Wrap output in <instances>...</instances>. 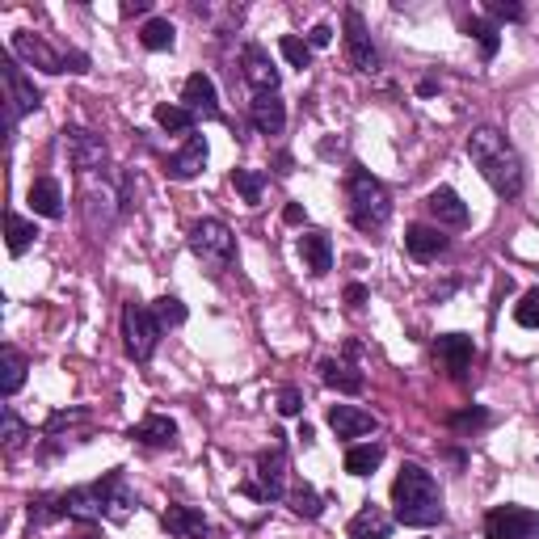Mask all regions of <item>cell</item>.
<instances>
[{
  "instance_id": "obj_1",
  "label": "cell",
  "mask_w": 539,
  "mask_h": 539,
  "mask_svg": "<svg viewBox=\"0 0 539 539\" xmlns=\"http://www.w3.org/2000/svg\"><path fill=\"white\" fill-rule=\"evenodd\" d=\"M59 497H64V514L76 518V523H102V518H110V523H127V514L135 506V493L127 489L123 468L106 472L97 485L68 489Z\"/></svg>"
},
{
  "instance_id": "obj_2",
  "label": "cell",
  "mask_w": 539,
  "mask_h": 539,
  "mask_svg": "<svg viewBox=\"0 0 539 539\" xmlns=\"http://www.w3.org/2000/svg\"><path fill=\"white\" fill-rule=\"evenodd\" d=\"M468 156H472V165L481 169L485 182L502 198L523 194V161H518L514 144L497 127H476L468 135Z\"/></svg>"
},
{
  "instance_id": "obj_3",
  "label": "cell",
  "mask_w": 539,
  "mask_h": 539,
  "mask_svg": "<svg viewBox=\"0 0 539 539\" xmlns=\"http://www.w3.org/2000/svg\"><path fill=\"white\" fill-rule=\"evenodd\" d=\"M392 506L405 527H434L443 518V489L422 464H405L392 481Z\"/></svg>"
},
{
  "instance_id": "obj_4",
  "label": "cell",
  "mask_w": 539,
  "mask_h": 539,
  "mask_svg": "<svg viewBox=\"0 0 539 539\" xmlns=\"http://www.w3.org/2000/svg\"><path fill=\"white\" fill-rule=\"evenodd\" d=\"M346 198H350V219L354 228L363 232H379L392 219V198L384 190V182H379L375 173L367 169H354L350 182H346Z\"/></svg>"
},
{
  "instance_id": "obj_5",
  "label": "cell",
  "mask_w": 539,
  "mask_h": 539,
  "mask_svg": "<svg viewBox=\"0 0 539 539\" xmlns=\"http://www.w3.org/2000/svg\"><path fill=\"white\" fill-rule=\"evenodd\" d=\"M190 253L198 257V262H207L211 270H224L236 253V236L224 219H198V224L190 228Z\"/></svg>"
},
{
  "instance_id": "obj_6",
  "label": "cell",
  "mask_w": 539,
  "mask_h": 539,
  "mask_svg": "<svg viewBox=\"0 0 539 539\" xmlns=\"http://www.w3.org/2000/svg\"><path fill=\"white\" fill-rule=\"evenodd\" d=\"M161 321H156V312L144 308V304H127L123 308V342H127V354L135 363H148L161 346Z\"/></svg>"
},
{
  "instance_id": "obj_7",
  "label": "cell",
  "mask_w": 539,
  "mask_h": 539,
  "mask_svg": "<svg viewBox=\"0 0 539 539\" xmlns=\"http://www.w3.org/2000/svg\"><path fill=\"white\" fill-rule=\"evenodd\" d=\"M249 497H262V502H278L287 493V447L274 443L270 451L257 455V472L253 481H245Z\"/></svg>"
},
{
  "instance_id": "obj_8",
  "label": "cell",
  "mask_w": 539,
  "mask_h": 539,
  "mask_svg": "<svg viewBox=\"0 0 539 539\" xmlns=\"http://www.w3.org/2000/svg\"><path fill=\"white\" fill-rule=\"evenodd\" d=\"M489 539H539V514L527 506H497L485 518Z\"/></svg>"
},
{
  "instance_id": "obj_9",
  "label": "cell",
  "mask_w": 539,
  "mask_h": 539,
  "mask_svg": "<svg viewBox=\"0 0 539 539\" xmlns=\"http://www.w3.org/2000/svg\"><path fill=\"white\" fill-rule=\"evenodd\" d=\"M13 51L26 55L30 64L43 68V72H89V59L85 55H59V51H51L43 38H34V34H17L13 38Z\"/></svg>"
},
{
  "instance_id": "obj_10",
  "label": "cell",
  "mask_w": 539,
  "mask_h": 539,
  "mask_svg": "<svg viewBox=\"0 0 539 539\" xmlns=\"http://www.w3.org/2000/svg\"><path fill=\"white\" fill-rule=\"evenodd\" d=\"M5 118H9V131L17 127V118L22 114H30V110H38L43 106V97H38V89H34V81L22 72V64H13V59H5Z\"/></svg>"
},
{
  "instance_id": "obj_11",
  "label": "cell",
  "mask_w": 539,
  "mask_h": 539,
  "mask_svg": "<svg viewBox=\"0 0 539 539\" xmlns=\"http://www.w3.org/2000/svg\"><path fill=\"white\" fill-rule=\"evenodd\" d=\"M64 148H68L72 169H81V173L106 169V144H102V135H93L85 127H68L64 131Z\"/></svg>"
},
{
  "instance_id": "obj_12",
  "label": "cell",
  "mask_w": 539,
  "mask_h": 539,
  "mask_svg": "<svg viewBox=\"0 0 539 539\" xmlns=\"http://www.w3.org/2000/svg\"><path fill=\"white\" fill-rule=\"evenodd\" d=\"M346 55H350V68H358V72H375L379 68V51H375L358 9H346Z\"/></svg>"
},
{
  "instance_id": "obj_13",
  "label": "cell",
  "mask_w": 539,
  "mask_h": 539,
  "mask_svg": "<svg viewBox=\"0 0 539 539\" xmlns=\"http://www.w3.org/2000/svg\"><path fill=\"white\" fill-rule=\"evenodd\" d=\"M472 358H476V346H472V337H464V333H443L434 342V363H438V371H447V375H464L468 367H472Z\"/></svg>"
},
{
  "instance_id": "obj_14",
  "label": "cell",
  "mask_w": 539,
  "mask_h": 539,
  "mask_svg": "<svg viewBox=\"0 0 539 539\" xmlns=\"http://www.w3.org/2000/svg\"><path fill=\"white\" fill-rule=\"evenodd\" d=\"M241 76L253 85V93H278V68L257 43H249L241 51Z\"/></svg>"
},
{
  "instance_id": "obj_15",
  "label": "cell",
  "mask_w": 539,
  "mask_h": 539,
  "mask_svg": "<svg viewBox=\"0 0 539 539\" xmlns=\"http://www.w3.org/2000/svg\"><path fill=\"white\" fill-rule=\"evenodd\" d=\"M203 169H207V139L203 135H190L182 144V152H173L169 165H165V173L173 177V182H194Z\"/></svg>"
},
{
  "instance_id": "obj_16",
  "label": "cell",
  "mask_w": 539,
  "mask_h": 539,
  "mask_svg": "<svg viewBox=\"0 0 539 539\" xmlns=\"http://www.w3.org/2000/svg\"><path fill=\"white\" fill-rule=\"evenodd\" d=\"M182 102H186V110L198 118H219V93H215V81L207 72H190L186 76V89H182Z\"/></svg>"
},
{
  "instance_id": "obj_17",
  "label": "cell",
  "mask_w": 539,
  "mask_h": 539,
  "mask_svg": "<svg viewBox=\"0 0 539 539\" xmlns=\"http://www.w3.org/2000/svg\"><path fill=\"white\" fill-rule=\"evenodd\" d=\"M426 207H430V215L438 219V228H464L468 224V203L459 198L451 186H438V190H430V198H426Z\"/></svg>"
},
{
  "instance_id": "obj_18",
  "label": "cell",
  "mask_w": 539,
  "mask_h": 539,
  "mask_svg": "<svg viewBox=\"0 0 539 539\" xmlns=\"http://www.w3.org/2000/svg\"><path fill=\"white\" fill-rule=\"evenodd\" d=\"M249 118H253V127L262 131V135H278V131L287 127V106H283V97H278V93H253Z\"/></svg>"
},
{
  "instance_id": "obj_19",
  "label": "cell",
  "mask_w": 539,
  "mask_h": 539,
  "mask_svg": "<svg viewBox=\"0 0 539 539\" xmlns=\"http://www.w3.org/2000/svg\"><path fill=\"white\" fill-rule=\"evenodd\" d=\"M329 426L337 438H363V434H375V413L367 409H354V405H333L329 409Z\"/></svg>"
},
{
  "instance_id": "obj_20",
  "label": "cell",
  "mask_w": 539,
  "mask_h": 539,
  "mask_svg": "<svg viewBox=\"0 0 539 539\" xmlns=\"http://www.w3.org/2000/svg\"><path fill=\"white\" fill-rule=\"evenodd\" d=\"M447 236H443V228H430V224H413L409 232H405V249L417 257V262H434V257H443L447 253Z\"/></svg>"
},
{
  "instance_id": "obj_21",
  "label": "cell",
  "mask_w": 539,
  "mask_h": 539,
  "mask_svg": "<svg viewBox=\"0 0 539 539\" xmlns=\"http://www.w3.org/2000/svg\"><path fill=\"white\" fill-rule=\"evenodd\" d=\"M346 531H350V539H388V535H392V514H388L384 506L367 502L363 510L350 518Z\"/></svg>"
},
{
  "instance_id": "obj_22",
  "label": "cell",
  "mask_w": 539,
  "mask_h": 539,
  "mask_svg": "<svg viewBox=\"0 0 539 539\" xmlns=\"http://www.w3.org/2000/svg\"><path fill=\"white\" fill-rule=\"evenodd\" d=\"M165 527H169L177 539H207V535H211L207 514L194 510V506H169V510H165Z\"/></svg>"
},
{
  "instance_id": "obj_23",
  "label": "cell",
  "mask_w": 539,
  "mask_h": 539,
  "mask_svg": "<svg viewBox=\"0 0 539 539\" xmlns=\"http://www.w3.org/2000/svg\"><path fill=\"white\" fill-rule=\"evenodd\" d=\"M131 438L135 443H144V447H173L177 443V426H173V417H165V413H148L139 426H131Z\"/></svg>"
},
{
  "instance_id": "obj_24",
  "label": "cell",
  "mask_w": 539,
  "mask_h": 539,
  "mask_svg": "<svg viewBox=\"0 0 539 539\" xmlns=\"http://www.w3.org/2000/svg\"><path fill=\"white\" fill-rule=\"evenodd\" d=\"M299 257H304V266L312 274H329L333 270V245L325 232H304L299 236Z\"/></svg>"
},
{
  "instance_id": "obj_25",
  "label": "cell",
  "mask_w": 539,
  "mask_h": 539,
  "mask_svg": "<svg viewBox=\"0 0 539 539\" xmlns=\"http://www.w3.org/2000/svg\"><path fill=\"white\" fill-rule=\"evenodd\" d=\"M30 207H34V215H43V219L64 215V190H59L55 177H38V182L30 186Z\"/></svg>"
},
{
  "instance_id": "obj_26",
  "label": "cell",
  "mask_w": 539,
  "mask_h": 539,
  "mask_svg": "<svg viewBox=\"0 0 539 539\" xmlns=\"http://www.w3.org/2000/svg\"><path fill=\"white\" fill-rule=\"evenodd\" d=\"M26 371H30V358H26L22 350H13V346L0 350V392H5V396H17V392H22Z\"/></svg>"
},
{
  "instance_id": "obj_27",
  "label": "cell",
  "mask_w": 539,
  "mask_h": 539,
  "mask_svg": "<svg viewBox=\"0 0 539 539\" xmlns=\"http://www.w3.org/2000/svg\"><path fill=\"white\" fill-rule=\"evenodd\" d=\"M321 379H325L329 388L346 392V396L363 392V371H354L350 363H337V358H321Z\"/></svg>"
},
{
  "instance_id": "obj_28",
  "label": "cell",
  "mask_w": 539,
  "mask_h": 539,
  "mask_svg": "<svg viewBox=\"0 0 539 539\" xmlns=\"http://www.w3.org/2000/svg\"><path fill=\"white\" fill-rule=\"evenodd\" d=\"M379 464H384V443H358L346 451V472L350 476H371Z\"/></svg>"
},
{
  "instance_id": "obj_29",
  "label": "cell",
  "mask_w": 539,
  "mask_h": 539,
  "mask_svg": "<svg viewBox=\"0 0 539 539\" xmlns=\"http://www.w3.org/2000/svg\"><path fill=\"white\" fill-rule=\"evenodd\" d=\"M156 127L169 135H194V114L186 106H156Z\"/></svg>"
},
{
  "instance_id": "obj_30",
  "label": "cell",
  "mask_w": 539,
  "mask_h": 539,
  "mask_svg": "<svg viewBox=\"0 0 539 539\" xmlns=\"http://www.w3.org/2000/svg\"><path fill=\"white\" fill-rule=\"evenodd\" d=\"M232 186H236V194H241L249 207H257V203H262V190H266V173H257V169H232Z\"/></svg>"
},
{
  "instance_id": "obj_31",
  "label": "cell",
  "mask_w": 539,
  "mask_h": 539,
  "mask_svg": "<svg viewBox=\"0 0 539 539\" xmlns=\"http://www.w3.org/2000/svg\"><path fill=\"white\" fill-rule=\"evenodd\" d=\"M173 38H177V30L165 22V17H152V22L139 30V43H144L148 51H173Z\"/></svg>"
},
{
  "instance_id": "obj_32",
  "label": "cell",
  "mask_w": 539,
  "mask_h": 539,
  "mask_svg": "<svg viewBox=\"0 0 539 539\" xmlns=\"http://www.w3.org/2000/svg\"><path fill=\"white\" fill-rule=\"evenodd\" d=\"M0 438H5V451H22V447H26V438H30L26 422H22V417H17L9 405L0 409Z\"/></svg>"
},
{
  "instance_id": "obj_33",
  "label": "cell",
  "mask_w": 539,
  "mask_h": 539,
  "mask_svg": "<svg viewBox=\"0 0 539 539\" xmlns=\"http://www.w3.org/2000/svg\"><path fill=\"white\" fill-rule=\"evenodd\" d=\"M34 236H38V228L30 224V219L17 215V211H9V253L22 257V253L34 245Z\"/></svg>"
},
{
  "instance_id": "obj_34",
  "label": "cell",
  "mask_w": 539,
  "mask_h": 539,
  "mask_svg": "<svg viewBox=\"0 0 539 539\" xmlns=\"http://www.w3.org/2000/svg\"><path fill=\"white\" fill-rule=\"evenodd\" d=\"M468 34L476 38V43H481L485 59H493V55H497V47H502V38H497L502 30H497L493 22H485V17H472V22H468Z\"/></svg>"
},
{
  "instance_id": "obj_35",
  "label": "cell",
  "mask_w": 539,
  "mask_h": 539,
  "mask_svg": "<svg viewBox=\"0 0 539 539\" xmlns=\"http://www.w3.org/2000/svg\"><path fill=\"white\" fill-rule=\"evenodd\" d=\"M291 510L299 514V518H321V497H316V489L312 485H295V493H291Z\"/></svg>"
},
{
  "instance_id": "obj_36",
  "label": "cell",
  "mask_w": 539,
  "mask_h": 539,
  "mask_svg": "<svg viewBox=\"0 0 539 539\" xmlns=\"http://www.w3.org/2000/svg\"><path fill=\"white\" fill-rule=\"evenodd\" d=\"M156 321H161V325H186V304H182V299H177V295H161V299H156Z\"/></svg>"
},
{
  "instance_id": "obj_37",
  "label": "cell",
  "mask_w": 539,
  "mask_h": 539,
  "mask_svg": "<svg viewBox=\"0 0 539 539\" xmlns=\"http://www.w3.org/2000/svg\"><path fill=\"white\" fill-rule=\"evenodd\" d=\"M278 51H283V59H287L291 68H308V64H312V47L304 43V38H295V34H283Z\"/></svg>"
},
{
  "instance_id": "obj_38",
  "label": "cell",
  "mask_w": 539,
  "mask_h": 539,
  "mask_svg": "<svg viewBox=\"0 0 539 539\" xmlns=\"http://www.w3.org/2000/svg\"><path fill=\"white\" fill-rule=\"evenodd\" d=\"M514 321L523 325V329H539V291H527L523 299H518V308H514Z\"/></svg>"
},
{
  "instance_id": "obj_39",
  "label": "cell",
  "mask_w": 539,
  "mask_h": 539,
  "mask_svg": "<svg viewBox=\"0 0 539 539\" xmlns=\"http://www.w3.org/2000/svg\"><path fill=\"white\" fill-rule=\"evenodd\" d=\"M278 413H283V417H299V413H304V392H299V388H283V392H278Z\"/></svg>"
},
{
  "instance_id": "obj_40",
  "label": "cell",
  "mask_w": 539,
  "mask_h": 539,
  "mask_svg": "<svg viewBox=\"0 0 539 539\" xmlns=\"http://www.w3.org/2000/svg\"><path fill=\"white\" fill-rule=\"evenodd\" d=\"M489 17H493V22H518L523 9H518V5H502V0H489Z\"/></svg>"
},
{
  "instance_id": "obj_41",
  "label": "cell",
  "mask_w": 539,
  "mask_h": 539,
  "mask_svg": "<svg viewBox=\"0 0 539 539\" xmlns=\"http://www.w3.org/2000/svg\"><path fill=\"white\" fill-rule=\"evenodd\" d=\"M489 422V413H481V409H476V413H464V417H455V422L451 426H459V430H468V426H485Z\"/></svg>"
},
{
  "instance_id": "obj_42",
  "label": "cell",
  "mask_w": 539,
  "mask_h": 539,
  "mask_svg": "<svg viewBox=\"0 0 539 539\" xmlns=\"http://www.w3.org/2000/svg\"><path fill=\"white\" fill-rule=\"evenodd\" d=\"M329 43H333V30H329V26H312L308 47H329Z\"/></svg>"
},
{
  "instance_id": "obj_43",
  "label": "cell",
  "mask_w": 539,
  "mask_h": 539,
  "mask_svg": "<svg viewBox=\"0 0 539 539\" xmlns=\"http://www.w3.org/2000/svg\"><path fill=\"white\" fill-rule=\"evenodd\" d=\"M346 299H350V308H363V299H367V287L350 283V287H346Z\"/></svg>"
},
{
  "instance_id": "obj_44",
  "label": "cell",
  "mask_w": 539,
  "mask_h": 539,
  "mask_svg": "<svg viewBox=\"0 0 539 539\" xmlns=\"http://www.w3.org/2000/svg\"><path fill=\"white\" fill-rule=\"evenodd\" d=\"M283 219H287V224H304L308 215H304V207H299V203H291V207L283 211Z\"/></svg>"
},
{
  "instance_id": "obj_45",
  "label": "cell",
  "mask_w": 539,
  "mask_h": 539,
  "mask_svg": "<svg viewBox=\"0 0 539 539\" xmlns=\"http://www.w3.org/2000/svg\"><path fill=\"white\" fill-rule=\"evenodd\" d=\"M123 13H127V17H135V13H148V0H135V5H123Z\"/></svg>"
},
{
  "instance_id": "obj_46",
  "label": "cell",
  "mask_w": 539,
  "mask_h": 539,
  "mask_svg": "<svg viewBox=\"0 0 539 539\" xmlns=\"http://www.w3.org/2000/svg\"><path fill=\"white\" fill-rule=\"evenodd\" d=\"M76 539H102V535H93V531H89V535H76Z\"/></svg>"
}]
</instances>
